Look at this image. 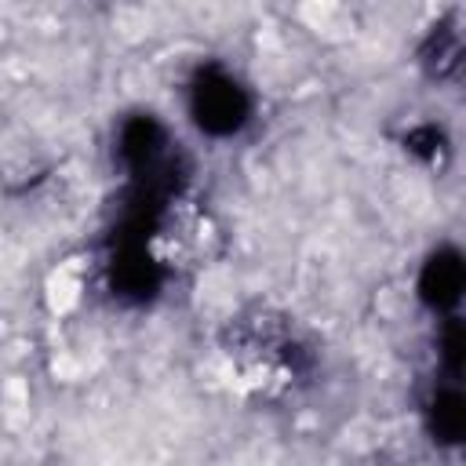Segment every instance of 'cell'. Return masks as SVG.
Returning a JSON list of instances; mask_svg holds the SVG:
<instances>
[{
	"mask_svg": "<svg viewBox=\"0 0 466 466\" xmlns=\"http://www.w3.org/2000/svg\"><path fill=\"white\" fill-rule=\"evenodd\" d=\"M218 233L208 218V211H200L189 200H167V208L157 215L149 237L142 240V248L149 251V258L157 266H204L211 258Z\"/></svg>",
	"mask_w": 466,
	"mask_h": 466,
	"instance_id": "obj_1",
	"label": "cell"
},
{
	"mask_svg": "<svg viewBox=\"0 0 466 466\" xmlns=\"http://www.w3.org/2000/svg\"><path fill=\"white\" fill-rule=\"evenodd\" d=\"M193 116L211 135H229L248 116V98L226 73H204L193 84Z\"/></svg>",
	"mask_w": 466,
	"mask_h": 466,
	"instance_id": "obj_2",
	"label": "cell"
},
{
	"mask_svg": "<svg viewBox=\"0 0 466 466\" xmlns=\"http://www.w3.org/2000/svg\"><path fill=\"white\" fill-rule=\"evenodd\" d=\"M459 284H462V269H459V258L455 255H441L426 266L422 273V295L433 299L437 306L441 302H451L459 295Z\"/></svg>",
	"mask_w": 466,
	"mask_h": 466,
	"instance_id": "obj_3",
	"label": "cell"
}]
</instances>
